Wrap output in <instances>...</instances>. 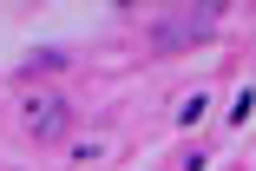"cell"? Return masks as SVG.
Returning <instances> with one entry per match:
<instances>
[{
    "instance_id": "cell-1",
    "label": "cell",
    "mask_w": 256,
    "mask_h": 171,
    "mask_svg": "<svg viewBox=\"0 0 256 171\" xmlns=\"http://www.w3.org/2000/svg\"><path fill=\"white\" fill-rule=\"evenodd\" d=\"M217 27H224V7H217V0L178 7V14H164L158 27H151V46H158V53H184V46H197V40H210Z\"/></svg>"
},
{
    "instance_id": "cell-4",
    "label": "cell",
    "mask_w": 256,
    "mask_h": 171,
    "mask_svg": "<svg viewBox=\"0 0 256 171\" xmlns=\"http://www.w3.org/2000/svg\"><path fill=\"white\" fill-rule=\"evenodd\" d=\"M204 112H210V92H190V99L178 105V125H197V119H204Z\"/></svg>"
},
{
    "instance_id": "cell-3",
    "label": "cell",
    "mask_w": 256,
    "mask_h": 171,
    "mask_svg": "<svg viewBox=\"0 0 256 171\" xmlns=\"http://www.w3.org/2000/svg\"><path fill=\"white\" fill-rule=\"evenodd\" d=\"M106 151H112V138H72V158H79V164H98Z\"/></svg>"
},
{
    "instance_id": "cell-6",
    "label": "cell",
    "mask_w": 256,
    "mask_h": 171,
    "mask_svg": "<svg viewBox=\"0 0 256 171\" xmlns=\"http://www.w3.org/2000/svg\"><path fill=\"white\" fill-rule=\"evenodd\" d=\"M46 66H66V53H53V46H46V53H33V60H26L20 73H46Z\"/></svg>"
},
{
    "instance_id": "cell-5",
    "label": "cell",
    "mask_w": 256,
    "mask_h": 171,
    "mask_svg": "<svg viewBox=\"0 0 256 171\" xmlns=\"http://www.w3.org/2000/svg\"><path fill=\"white\" fill-rule=\"evenodd\" d=\"M250 112H256V86H243V92L230 99V125H243V119H250Z\"/></svg>"
},
{
    "instance_id": "cell-2",
    "label": "cell",
    "mask_w": 256,
    "mask_h": 171,
    "mask_svg": "<svg viewBox=\"0 0 256 171\" xmlns=\"http://www.w3.org/2000/svg\"><path fill=\"white\" fill-rule=\"evenodd\" d=\"M14 119H20L33 138H66L72 105H66V92H20V99H14Z\"/></svg>"
}]
</instances>
